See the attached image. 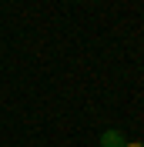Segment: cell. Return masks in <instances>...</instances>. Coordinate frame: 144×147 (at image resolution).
Wrapping results in <instances>:
<instances>
[{
    "label": "cell",
    "mask_w": 144,
    "mask_h": 147,
    "mask_svg": "<svg viewBox=\"0 0 144 147\" xmlns=\"http://www.w3.org/2000/svg\"><path fill=\"white\" fill-rule=\"evenodd\" d=\"M101 147H124V134H121V130H104Z\"/></svg>",
    "instance_id": "6da1fadb"
},
{
    "label": "cell",
    "mask_w": 144,
    "mask_h": 147,
    "mask_svg": "<svg viewBox=\"0 0 144 147\" xmlns=\"http://www.w3.org/2000/svg\"><path fill=\"white\" fill-rule=\"evenodd\" d=\"M124 147H144L141 140H124Z\"/></svg>",
    "instance_id": "7a4b0ae2"
}]
</instances>
